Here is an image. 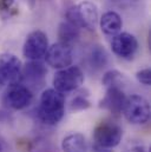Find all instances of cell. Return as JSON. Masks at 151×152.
<instances>
[{"label": "cell", "mask_w": 151, "mask_h": 152, "mask_svg": "<svg viewBox=\"0 0 151 152\" xmlns=\"http://www.w3.org/2000/svg\"><path fill=\"white\" fill-rule=\"evenodd\" d=\"M39 120L48 126L57 125L65 114L64 94L54 88L45 90L40 96V103L37 109Z\"/></svg>", "instance_id": "6da1fadb"}, {"label": "cell", "mask_w": 151, "mask_h": 152, "mask_svg": "<svg viewBox=\"0 0 151 152\" xmlns=\"http://www.w3.org/2000/svg\"><path fill=\"white\" fill-rule=\"evenodd\" d=\"M65 17L67 21L72 23L77 27L87 28L90 31H95L99 21L97 6L87 0H84L78 5L69 7Z\"/></svg>", "instance_id": "7a4b0ae2"}, {"label": "cell", "mask_w": 151, "mask_h": 152, "mask_svg": "<svg viewBox=\"0 0 151 152\" xmlns=\"http://www.w3.org/2000/svg\"><path fill=\"white\" fill-rule=\"evenodd\" d=\"M123 113L129 123L135 125H144L150 119V104L144 97L132 94L126 98Z\"/></svg>", "instance_id": "3957f363"}, {"label": "cell", "mask_w": 151, "mask_h": 152, "mask_svg": "<svg viewBox=\"0 0 151 152\" xmlns=\"http://www.w3.org/2000/svg\"><path fill=\"white\" fill-rule=\"evenodd\" d=\"M84 83V73L79 66L70 65L58 70L53 77V87L60 93H67L78 90Z\"/></svg>", "instance_id": "277c9868"}, {"label": "cell", "mask_w": 151, "mask_h": 152, "mask_svg": "<svg viewBox=\"0 0 151 152\" xmlns=\"http://www.w3.org/2000/svg\"><path fill=\"white\" fill-rule=\"evenodd\" d=\"M33 100L32 91L20 83L7 86L1 97V103L10 110H24Z\"/></svg>", "instance_id": "5b68a950"}, {"label": "cell", "mask_w": 151, "mask_h": 152, "mask_svg": "<svg viewBox=\"0 0 151 152\" xmlns=\"http://www.w3.org/2000/svg\"><path fill=\"white\" fill-rule=\"evenodd\" d=\"M123 137V131L119 125L104 121L100 123L93 131V142L96 145L113 149L117 145H119Z\"/></svg>", "instance_id": "8992f818"}, {"label": "cell", "mask_w": 151, "mask_h": 152, "mask_svg": "<svg viewBox=\"0 0 151 152\" xmlns=\"http://www.w3.org/2000/svg\"><path fill=\"white\" fill-rule=\"evenodd\" d=\"M21 63L11 53L0 56V86H10L21 81Z\"/></svg>", "instance_id": "52a82bcc"}, {"label": "cell", "mask_w": 151, "mask_h": 152, "mask_svg": "<svg viewBox=\"0 0 151 152\" xmlns=\"http://www.w3.org/2000/svg\"><path fill=\"white\" fill-rule=\"evenodd\" d=\"M44 57L48 66L56 70H62L72 64L73 60L72 47L70 45L58 41L48 46Z\"/></svg>", "instance_id": "ba28073f"}, {"label": "cell", "mask_w": 151, "mask_h": 152, "mask_svg": "<svg viewBox=\"0 0 151 152\" xmlns=\"http://www.w3.org/2000/svg\"><path fill=\"white\" fill-rule=\"evenodd\" d=\"M48 48L47 36L40 31H32L25 39L23 46V54L29 60H40Z\"/></svg>", "instance_id": "9c48e42d"}, {"label": "cell", "mask_w": 151, "mask_h": 152, "mask_svg": "<svg viewBox=\"0 0 151 152\" xmlns=\"http://www.w3.org/2000/svg\"><path fill=\"white\" fill-rule=\"evenodd\" d=\"M111 50L119 58L131 59L138 50V40L131 33L119 32L111 40Z\"/></svg>", "instance_id": "30bf717a"}, {"label": "cell", "mask_w": 151, "mask_h": 152, "mask_svg": "<svg viewBox=\"0 0 151 152\" xmlns=\"http://www.w3.org/2000/svg\"><path fill=\"white\" fill-rule=\"evenodd\" d=\"M126 96L122 87H108L104 98L99 102V107L113 114L123 112Z\"/></svg>", "instance_id": "8fae6325"}, {"label": "cell", "mask_w": 151, "mask_h": 152, "mask_svg": "<svg viewBox=\"0 0 151 152\" xmlns=\"http://www.w3.org/2000/svg\"><path fill=\"white\" fill-rule=\"evenodd\" d=\"M47 73V70L43 63L39 60H30L24 67H21V80L36 85L41 84Z\"/></svg>", "instance_id": "7c38bea8"}, {"label": "cell", "mask_w": 151, "mask_h": 152, "mask_svg": "<svg viewBox=\"0 0 151 152\" xmlns=\"http://www.w3.org/2000/svg\"><path fill=\"white\" fill-rule=\"evenodd\" d=\"M99 26H100V30L106 36H116L120 32L122 27H123V20H122V17L114 12V11H109V12H105L100 18H99V21H98Z\"/></svg>", "instance_id": "4fadbf2b"}, {"label": "cell", "mask_w": 151, "mask_h": 152, "mask_svg": "<svg viewBox=\"0 0 151 152\" xmlns=\"http://www.w3.org/2000/svg\"><path fill=\"white\" fill-rule=\"evenodd\" d=\"M62 149L64 152H87V144L84 134L76 132L66 136L62 142Z\"/></svg>", "instance_id": "5bb4252c"}, {"label": "cell", "mask_w": 151, "mask_h": 152, "mask_svg": "<svg viewBox=\"0 0 151 152\" xmlns=\"http://www.w3.org/2000/svg\"><path fill=\"white\" fill-rule=\"evenodd\" d=\"M80 36V28L73 25L72 23L65 20L60 23L58 27V38L60 42H64L66 45H72L76 42Z\"/></svg>", "instance_id": "9a60e30c"}, {"label": "cell", "mask_w": 151, "mask_h": 152, "mask_svg": "<svg viewBox=\"0 0 151 152\" xmlns=\"http://www.w3.org/2000/svg\"><path fill=\"white\" fill-rule=\"evenodd\" d=\"M87 59H89V65L92 69L102 70L106 66V64L109 61V56H108L104 47H102L99 45H95L90 50Z\"/></svg>", "instance_id": "2e32d148"}, {"label": "cell", "mask_w": 151, "mask_h": 152, "mask_svg": "<svg viewBox=\"0 0 151 152\" xmlns=\"http://www.w3.org/2000/svg\"><path fill=\"white\" fill-rule=\"evenodd\" d=\"M27 152H58V149L51 140L38 137L27 144Z\"/></svg>", "instance_id": "e0dca14e"}, {"label": "cell", "mask_w": 151, "mask_h": 152, "mask_svg": "<svg viewBox=\"0 0 151 152\" xmlns=\"http://www.w3.org/2000/svg\"><path fill=\"white\" fill-rule=\"evenodd\" d=\"M126 81L125 77L123 73H120L117 70H110L105 72L102 79V84L108 88V87H122L123 84Z\"/></svg>", "instance_id": "ac0fdd59"}, {"label": "cell", "mask_w": 151, "mask_h": 152, "mask_svg": "<svg viewBox=\"0 0 151 152\" xmlns=\"http://www.w3.org/2000/svg\"><path fill=\"white\" fill-rule=\"evenodd\" d=\"M89 107H91V103L86 96L78 94L71 102V110H73V111H83Z\"/></svg>", "instance_id": "d6986e66"}, {"label": "cell", "mask_w": 151, "mask_h": 152, "mask_svg": "<svg viewBox=\"0 0 151 152\" xmlns=\"http://www.w3.org/2000/svg\"><path fill=\"white\" fill-rule=\"evenodd\" d=\"M136 78H137V80H138L141 84H143V85H145V86H150V84H151L150 69H143V70L138 71V72L136 73Z\"/></svg>", "instance_id": "ffe728a7"}, {"label": "cell", "mask_w": 151, "mask_h": 152, "mask_svg": "<svg viewBox=\"0 0 151 152\" xmlns=\"http://www.w3.org/2000/svg\"><path fill=\"white\" fill-rule=\"evenodd\" d=\"M92 151L93 152H113L111 149L103 148V146H99V145H96V144H93V146H92Z\"/></svg>", "instance_id": "44dd1931"}, {"label": "cell", "mask_w": 151, "mask_h": 152, "mask_svg": "<svg viewBox=\"0 0 151 152\" xmlns=\"http://www.w3.org/2000/svg\"><path fill=\"white\" fill-rule=\"evenodd\" d=\"M130 152H147V149L144 148V146H141V145H138V146H135V148H132Z\"/></svg>", "instance_id": "7402d4cb"}, {"label": "cell", "mask_w": 151, "mask_h": 152, "mask_svg": "<svg viewBox=\"0 0 151 152\" xmlns=\"http://www.w3.org/2000/svg\"><path fill=\"white\" fill-rule=\"evenodd\" d=\"M4 148H5V145H4V140H2V138L0 137V152L4 151Z\"/></svg>", "instance_id": "603a6c76"}, {"label": "cell", "mask_w": 151, "mask_h": 152, "mask_svg": "<svg viewBox=\"0 0 151 152\" xmlns=\"http://www.w3.org/2000/svg\"><path fill=\"white\" fill-rule=\"evenodd\" d=\"M0 87H1V86H0Z\"/></svg>", "instance_id": "cb8c5ba5"}]
</instances>
